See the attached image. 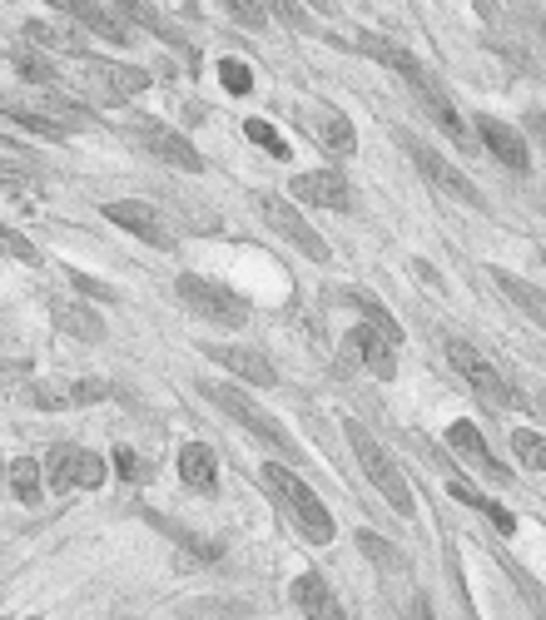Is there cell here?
Masks as SVG:
<instances>
[{
  "label": "cell",
  "instance_id": "1",
  "mask_svg": "<svg viewBox=\"0 0 546 620\" xmlns=\"http://www.w3.org/2000/svg\"><path fill=\"white\" fill-rule=\"evenodd\" d=\"M264 487L274 491L278 501H284V511L298 521V531H304L314 547H328L334 541V517H328V507L314 497V487H304L294 472H288L284 462H269L264 467Z\"/></svg>",
  "mask_w": 546,
  "mask_h": 620
},
{
  "label": "cell",
  "instance_id": "2",
  "mask_svg": "<svg viewBox=\"0 0 546 620\" xmlns=\"http://www.w3.org/2000/svg\"><path fill=\"white\" fill-rule=\"evenodd\" d=\"M205 398H209V402H219V408L229 412L234 422L244 427V432H254L264 447H274L278 457H288V462H294V457H298V442H294V437H288V427L278 422V417H269V412H264L259 402H254L244 388H229V382H205Z\"/></svg>",
  "mask_w": 546,
  "mask_h": 620
},
{
  "label": "cell",
  "instance_id": "3",
  "mask_svg": "<svg viewBox=\"0 0 546 620\" xmlns=\"http://www.w3.org/2000/svg\"><path fill=\"white\" fill-rule=\"evenodd\" d=\"M175 288H179V303H185L189 313L209 318L214 328H244L249 323V303H244L229 283H214V278H205V273H179Z\"/></svg>",
  "mask_w": 546,
  "mask_h": 620
},
{
  "label": "cell",
  "instance_id": "4",
  "mask_svg": "<svg viewBox=\"0 0 546 620\" xmlns=\"http://www.w3.org/2000/svg\"><path fill=\"white\" fill-rule=\"evenodd\" d=\"M447 362H453V368L463 372L467 382H473V392H477L482 402H487V408H497V412H517V408H522V392L512 388V378H502V372L492 368V362L482 358L473 343L453 338V343H447Z\"/></svg>",
  "mask_w": 546,
  "mask_h": 620
},
{
  "label": "cell",
  "instance_id": "5",
  "mask_svg": "<svg viewBox=\"0 0 546 620\" xmlns=\"http://www.w3.org/2000/svg\"><path fill=\"white\" fill-rule=\"evenodd\" d=\"M348 442H353V457H358V467L368 472V482L393 501V511H398V517H413V511H417V507H413V491H408V482H403L398 467H393V457L368 437V427H363V422H348Z\"/></svg>",
  "mask_w": 546,
  "mask_h": 620
},
{
  "label": "cell",
  "instance_id": "6",
  "mask_svg": "<svg viewBox=\"0 0 546 620\" xmlns=\"http://www.w3.org/2000/svg\"><path fill=\"white\" fill-rule=\"evenodd\" d=\"M259 204V213H264V223H269L274 233H284L288 243H294L304 259H314V263H328V243L314 233V223H304V213H298L288 199H278V194H259L254 199Z\"/></svg>",
  "mask_w": 546,
  "mask_h": 620
},
{
  "label": "cell",
  "instance_id": "7",
  "mask_svg": "<svg viewBox=\"0 0 546 620\" xmlns=\"http://www.w3.org/2000/svg\"><path fill=\"white\" fill-rule=\"evenodd\" d=\"M135 144L145 149V154H155L159 164L169 169H185V174H205V154H199L195 144H189L179 130H169V124H155V120H139L135 124Z\"/></svg>",
  "mask_w": 546,
  "mask_h": 620
},
{
  "label": "cell",
  "instance_id": "8",
  "mask_svg": "<svg viewBox=\"0 0 546 620\" xmlns=\"http://www.w3.org/2000/svg\"><path fill=\"white\" fill-rule=\"evenodd\" d=\"M46 482L56 487V491H70V487H85V491H95V487H105V477H110V467H105V457H95V452H85V447H70V442H60L56 452L46 457Z\"/></svg>",
  "mask_w": 546,
  "mask_h": 620
},
{
  "label": "cell",
  "instance_id": "9",
  "mask_svg": "<svg viewBox=\"0 0 546 620\" xmlns=\"http://www.w3.org/2000/svg\"><path fill=\"white\" fill-rule=\"evenodd\" d=\"M398 144L408 149V159H413V164H417V169H423V174H427V184L447 189V194H453V199H463V204H482V194L473 189V179H467V174H463V169H457V164H447V159L437 154V149H427L423 139H417V134L398 130Z\"/></svg>",
  "mask_w": 546,
  "mask_h": 620
},
{
  "label": "cell",
  "instance_id": "10",
  "mask_svg": "<svg viewBox=\"0 0 546 620\" xmlns=\"http://www.w3.org/2000/svg\"><path fill=\"white\" fill-rule=\"evenodd\" d=\"M110 382L105 378H40L30 388V402L46 412H66V408H90V402H105L110 398Z\"/></svg>",
  "mask_w": 546,
  "mask_h": 620
},
{
  "label": "cell",
  "instance_id": "11",
  "mask_svg": "<svg viewBox=\"0 0 546 620\" xmlns=\"http://www.w3.org/2000/svg\"><path fill=\"white\" fill-rule=\"evenodd\" d=\"M105 219L115 223V229L135 233V239L155 243V249H175V229H169V219L159 213L155 204H145V199H115V204H105Z\"/></svg>",
  "mask_w": 546,
  "mask_h": 620
},
{
  "label": "cell",
  "instance_id": "12",
  "mask_svg": "<svg viewBox=\"0 0 546 620\" xmlns=\"http://www.w3.org/2000/svg\"><path fill=\"white\" fill-rule=\"evenodd\" d=\"M85 80H90V90L100 94V100H130V94L149 90V70L139 66H125V60H95L85 56Z\"/></svg>",
  "mask_w": 546,
  "mask_h": 620
},
{
  "label": "cell",
  "instance_id": "13",
  "mask_svg": "<svg viewBox=\"0 0 546 620\" xmlns=\"http://www.w3.org/2000/svg\"><path fill=\"white\" fill-rule=\"evenodd\" d=\"M209 362H219L224 372H234V378H244V382H254V388H274L278 382V372H274V358L269 352H259V348H244V343H209Z\"/></svg>",
  "mask_w": 546,
  "mask_h": 620
},
{
  "label": "cell",
  "instance_id": "14",
  "mask_svg": "<svg viewBox=\"0 0 546 620\" xmlns=\"http://www.w3.org/2000/svg\"><path fill=\"white\" fill-rule=\"evenodd\" d=\"M294 199H298V204H314V209H338V213L353 209L348 179L334 174V169H314V174H298V179H294Z\"/></svg>",
  "mask_w": 546,
  "mask_h": 620
},
{
  "label": "cell",
  "instance_id": "15",
  "mask_svg": "<svg viewBox=\"0 0 546 620\" xmlns=\"http://www.w3.org/2000/svg\"><path fill=\"white\" fill-rule=\"evenodd\" d=\"M477 144H487L492 154H497L507 169H517V174H527V169H532L527 139L512 130L507 120H497V114H477Z\"/></svg>",
  "mask_w": 546,
  "mask_h": 620
},
{
  "label": "cell",
  "instance_id": "16",
  "mask_svg": "<svg viewBox=\"0 0 546 620\" xmlns=\"http://www.w3.org/2000/svg\"><path fill=\"white\" fill-rule=\"evenodd\" d=\"M413 90L423 94V110L433 114V124H437V130H443L447 139H457L463 149H473V144H477L473 130H467V120L453 110V100H447V90H443V84H437V80H427V74H417V80H413Z\"/></svg>",
  "mask_w": 546,
  "mask_h": 620
},
{
  "label": "cell",
  "instance_id": "17",
  "mask_svg": "<svg viewBox=\"0 0 546 620\" xmlns=\"http://www.w3.org/2000/svg\"><path fill=\"white\" fill-rule=\"evenodd\" d=\"M294 606L304 611V620H348L343 611V601L334 596V586H328L324 571H304L294 581Z\"/></svg>",
  "mask_w": 546,
  "mask_h": 620
},
{
  "label": "cell",
  "instance_id": "18",
  "mask_svg": "<svg viewBox=\"0 0 546 620\" xmlns=\"http://www.w3.org/2000/svg\"><path fill=\"white\" fill-rule=\"evenodd\" d=\"M348 358L363 362L373 378H393V372H398V348H393L388 338H383L378 328H368V323H358L348 333Z\"/></svg>",
  "mask_w": 546,
  "mask_h": 620
},
{
  "label": "cell",
  "instance_id": "19",
  "mask_svg": "<svg viewBox=\"0 0 546 620\" xmlns=\"http://www.w3.org/2000/svg\"><path fill=\"white\" fill-rule=\"evenodd\" d=\"M304 124L314 130V139L328 149V154H353V149H358L353 120L348 114H338L334 104H314V110H304Z\"/></svg>",
  "mask_w": 546,
  "mask_h": 620
},
{
  "label": "cell",
  "instance_id": "20",
  "mask_svg": "<svg viewBox=\"0 0 546 620\" xmlns=\"http://www.w3.org/2000/svg\"><path fill=\"white\" fill-rule=\"evenodd\" d=\"M50 318H56L60 333L80 338V343H100L105 338V318L80 298H50Z\"/></svg>",
  "mask_w": 546,
  "mask_h": 620
},
{
  "label": "cell",
  "instance_id": "21",
  "mask_svg": "<svg viewBox=\"0 0 546 620\" xmlns=\"http://www.w3.org/2000/svg\"><path fill=\"white\" fill-rule=\"evenodd\" d=\"M66 16H75V26L95 30V36L115 40V46H130V26H120V10L115 6H90V0H66Z\"/></svg>",
  "mask_w": 546,
  "mask_h": 620
},
{
  "label": "cell",
  "instance_id": "22",
  "mask_svg": "<svg viewBox=\"0 0 546 620\" xmlns=\"http://www.w3.org/2000/svg\"><path fill=\"white\" fill-rule=\"evenodd\" d=\"M447 447H453V452L463 457V462H473L477 472H487L492 482H507V472H502V467L492 462L487 442H482V432H477L473 422H453V427H447Z\"/></svg>",
  "mask_w": 546,
  "mask_h": 620
},
{
  "label": "cell",
  "instance_id": "23",
  "mask_svg": "<svg viewBox=\"0 0 546 620\" xmlns=\"http://www.w3.org/2000/svg\"><path fill=\"white\" fill-rule=\"evenodd\" d=\"M179 477H185L195 491H214V487H219V457H214V447H205V442H185V447H179Z\"/></svg>",
  "mask_w": 546,
  "mask_h": 620
},
{
  "label": "cell",
  "instance_id": "24",
  "mask_svg": "<svg viewBox=\"0 0 546 620\" xmlns=\"http://www.w3.org/2000/svg\"><path fill=\"white\" fill-rule=\"evenodd\" d=\"M20 30H26L30 46H40V50H60V56L85 60V50H80V26H56V20H26Z\"/></svg>",
  "mask_w": 546,
  "mask_h": 620
},
{
  "label": "cell",
  "instance_id": "25",
  "mask_svg": "<svg viewBox=\"0 0 546 620\" xmlns=\"http://www.w3.org/2000/svg\"><path fill=\"white\" fill-rule=\"evenodd\" d=\"M358 50H368V56L378 60V66L398 70L408 84L417 80V74H423V66H417V60L408 56V50H403V46H393V40H383V36H373V30H363V36H358Z\"/></svg>",
  "mask_w": 546,
  "mask_h": 620
},
{
  "label": "cell",
  "instance_id": "26",
  "mask_svg": "<svg viewBox=\"0 0 546 620\" xmlns=\"http://www.w3.org/2000/svg\"><path fill=\"white\" fill-rule=\"evenodd\" d=\"M492 278H497V288L522 308V313H532L546 328V293H542L537 283H527V278H517V273H507V269H492Z\"/></svg>",
  "mask_w": 546,
  "mask_h": 620
},
{
  "label": "cell",
  "instance_id": "27",
  "mask_svg": "<svg viewBox=\"0 0 546 620\" xmlns=\"http://www.w3.org/2000/svg\"><path fill=\"white\" fill-rule=\"evenodd\" d=\"M0 114L6 120H16L26 134H40V139H56V144H66V134L70 130H60L56 120H50L46 110H36V104H20V100H0Z\"/></svg>",
  "mask_w": 546,
  "mask_h": 620
},
{
  "label": "cell",
  "instance_id": "28",
  "mask_svg": "<svg viewBox=\"0 0 546 620\" xmlns=\"http://www.w3.org/2000/svg\"><path fill=\"white\" fill-rule=\"evenodd\" d=\"M348 303H358V308H363V318H368V328H378V333H383V338H388V343H393V348H398V338H403V328H398V318H393V313H388V308H383V303H378V298H373V293H368V288H353V293H348Z\"/></svg>",
  "mask_w": 546,
  "mask_h": 620
},
{
  "label": "cell",
  "instance_id": "29",
  "mask_svg": "<svg viewBox=\"0 0 546 620\" xmlns=\"http://www.w3.org/2000/svg\"><path fill=\"white\" fill-rule=\"evenodd\" d=\"M40 487H46V477H40V462H36V457H16V462H10V491H16V501L36 507V501H40Z\"/></svg>",
  "mask_w": 546,
  "mask_h": 620
},
{
  "label": "cell",
  "instance_id": "30",
  "mask_svg": "<svg viewBox=\"0 0 546 620\" xmlns=\"http://www.w3.org/2000/svg\"><path fill=\"white\" fill-rule=\"evenodd\" d=\"M512 452L527 472H546V437L532 432V427H512Z\"/></svg>",
  "mask_w": 546,
  "mask_h": 620
},
{
  "label": "cell",
  "instance_id": "31",
  "mask_svg": "<svg viewBox=\"0 0 546 620\" xmlns=\"http://www.w3.org/2000/svg\"><path fill=\"white\" fill-rule=\"evenodd\" d=\"M453 497H457V501H463V507H477V511H487V517H492V521H497V527H502V531H507V537H512V531H517V517H512V511H507V507H502V501H492V497H482V491H477V487H463V482H453Z\"/></svg>",
  "mask_w": 546,
  "mask_h": 620
},
{
  "label": "cell",
  "instance_id": "32",
  "mask_svg": "<svg viewBox=\"0 0 546 620\" xmlns=\"http://www.w3.org/2000/svg\"><path fill=\"white\" fill-rule=\"evenodd\" d=\"M358 551L368 556V561L378 566V571H388V576H393V571H408V556L393 551V547H383V541L373 537V531H358Z\"/></svg>",
  "mask_w": 546,
  "mask_h": 620
},
{
  "label": "cell",
  "instance_id": "33",
  "mask_svg": "<svg viewBox=\"0 0 546 620\" xmlns=\"http://www.w3.org/2000/svg\"><path fill=\"white\" fill-rule=\"evenodd\" d=\"M0 253H10L16 263H30V269H40V263H46V253H40L26 233L10 229V223H0Z\"/></svg>",
  "mask_w": 546,
  "mask_h": 620
},
{
  "label": "cell",
  "instance_id": "34",
  "mask_svg": "<svg viewBox=\"0 0 546 620\" xmlns=\"http://www.w3.org/2000/svg\"><path fill=\"white\" fill-rule=\"evenodd\" d=\"M115 472H120L125 482H149V477H155V462H145L130 447H115Z\"/></svg>",
  "mask_w": 546,
  "mask_h": 620
},
{
  "label": "cell",
  "instance_id": "35",
  "mask_svg": "<svg viewBox=\"0 0 546 620\" xmlns=\"http://www.w3.org/2000/svg\"><path fill=\"white\" fill-rule=\"evenodd\" d=\"M244 134H249L259 149H269L274 159H288V144H284V139H278V130H274L269 120H244Z\"/></svg>",
  "mask_w": 546,
  "mask_h": 620
},
{
  "label": "cell",
  "instance_id": "36",
  "mask_svg": "<svg viewBox=\"0 0 546 620\" xmlns=\"http://www.w3.org/2000/svg\"><path fill=\"white\" fill-rule=\"evenodd\" d=\"M219 80H224V90L229 94H249L254 90V74H249V66H244V60H219Z\"/></svg>",
  "mask_w": 546,
  "mask_h": 620
},
{
  "label": "cell",
  "instance_id": "37",
  "mask_svg": "<svg viewBox=\"0 0 546 620\" xmlns=\"http://www.w3.org/2000/svg\"><path fill=\"white\" fill-rule=\"evenodd\" d=\"M16 60V70L26 74V80H36V84H56V66H50L46 56H10Z\"/></svg>",
  "mask_w": 546,
  "mask_h": 620
},
{
  "label": "cell",
  "instance_id": "38",
  "mask_svg": "<svg viewBox=\"0 0 546 620\" xmlns=\"http://www.w3.org/2000/svg\"><path fill=\"white\" fill-rule=\"evenodd\" d=\"M70 288H75V293H85V298H95V303H105V298H120L110 283H100V278H90V273H75V269H70Z\"/></svg>",
  "mask_w": 546,
  "mask_h": 620
},
{
  "label": "cell",
  "instance_id": "39",
  "mask_svg": "<svg viewBox=\"0 0 546 620\" xmlns=\"http://www.w3.org/2000/svg\"><path fill=\"white\" fill-rule=\"evenodd\" d=\"M229 16L239 20V26L259 30V26H264V16H269V10H264V6H244V0H229Z\"/></svg>",
  "mask_w": 546,
  "mask_h": 620
},
{
  "label": "cell",
  "instance_id": "40",
  "mask_svg": "<svg viewBox=\"0 0 546 620\" xmlns=\"http://www.w3.org/2000/svg\"><path fill=\"white\" fill-rule=\"evenodd\" d=\"M0 179H6V184H16V179H26V169L10 164V159H0Z\"/></svg>",
  "mask_w": 546,
  "mask_h": 620
},
{
  "label": "cell",
  "instance_id": "41",
  "mask_svg": "<svg viewBox=\"0 0 546 620\" xmlns=\"http://www.w3.org/2000/svg\"><path fill=\"white\" fill-rule=\"evenodd\" d=\"M0 144H10V149H16V144H20V139H10L6 130H0Z\"/></svg>",
  "mask_w": 546,
  "mask_h": 620
},
{
  "label": "cell",
  "instance_id": "42",
  "mask_svg": "<svg viewBox=\"0 0 546 620\" xmlns=\"http://www.w3.org/2000/svg\"><path fill=\"white\" fill-rule=\"evenodd\" d=\"M417 620H433V616H427V611H417Z\"/></svg>",
  "mask_w": 546,
  "mask_h": 620
},
{
  "label": "cell",
  "instance_id": "43",
  "mask_svg": "<svg viewBox=\"0 0 546 620\" xmlns=\"http://www.w3.org/2000/svg\"><path fill=\"white\" fill-rule=\"evenodd\" d=\"M30 620H40V616H30Z\"/></svg>",
  "mask_w": 546,
  "mask_h": 620
},
{
  "label": "cell",
  "instance_id": "44",
  "mask_svg": "<svg viewBox=\"0 0 546 620\" xmlns=\"http://www.w3.org/2000/svg\"><path fill=\"white\" fill-rule=\"evenodd\" d=\"M467 620H473V616H467Z\"/></svg>",
  "mask_w": 546,
  "mask_h": 620
},
{
  "label": "cell",
  "instance_id": "45",
  "mask_svg": "<svg viewBox=\"0 0 546 620\" xmlns=\"http://www.w3.org/2000/svg\"><path fill=\"white\" fill-rule=\"evenodd\" d=\"M0 620H6V616H0Z\"/></svg>",
  "mask_w": 546,
  "mask_h": 620
}]
</instances>
